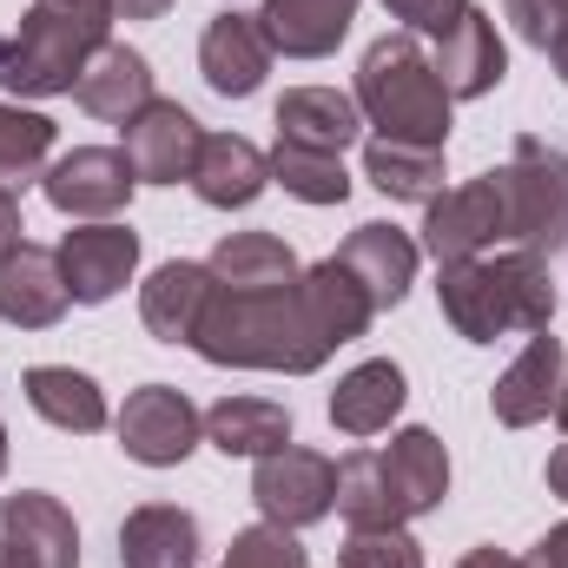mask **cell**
<instances>
[{
  "label": "cell",
  "instance_id": "obj_27",
  "mask_svg": "<svg viewBox=\"0 0 568 568\" xmlns=\"http://www.w3.org/2000/svg\"><path fill=\"white\" fill-rule=\"evenodd\" d=\"M205 272L225 284V291H278V284L304 278L297 252H291L284 239H272V232H225V239L212 245Z\"/></svg>",
  "mask_w": 568,
  "mask_h": 568
},
{
  "label": "cell",
  "instance_id": "obj_10",
  "mask_svg": "<svg viewBox=\"0 0 568 568\" xmlns=\"http://www.w3.org/2000/svg\"><path fill=\"white\" fill-rule=\"evenodd\" d=\"M496 239H509L503 225V185L496 172L456 185V192H436L424 212V252L436 265H456V258H483Z\"/></svg>",
  "mask_w": 568,
  "mask_h": 568
},
{
  "label": "cell",
  "instance_id": "obj_5",
  "mask_svg": "<svg viewBox=\"0 0 568 568\" xmlns=\"http://www.w3.org/2000/svg\"><path fill=\"white\" fill-rule=\"evenodd\" d=\"M503 185V225H509V245L516 252H562L568 245V152H556L549 140L523 133L509 165L496 172Z\"/></svg>",
  "mask_w": 568,
  "mask_h": 568
},
{
  "label": "cell",
  "instance_id": "obj_44",
  "mask_svg": "<svg viewBox=\"0 0 568 568\" xmlns=\"http://www.w3.org/2000/svg\"><path fill=\"white\" fill-rule=\"evenodd\" d=\"M556 424H562V436H568V371H562V397H556Z\"/></svg>",
  "mask_w": 568,
  "mask_h": 568
},
{
  "label": "cell",
  "instance_id": "obj_41",
  "mask_svg": "<svg viewBox=\"0 0 568 568\" xmlns=\"http://www.w3.org/2000/svg\"><path fill=\"white\" fill-rule=\"evenodd\" d=\"M456 568H523V556H503V549H469Z\"/></svg>",
  "mask_w": 568,
  "mask_h": 568
},
{
  "label": "cell",
  "instance_id": "obj_36",
  "mask_svg": "<svg viewBox=\"0 0 568 568\" xmlns=\"http://www.w3.org/2000/svg\"><path fill=\"white\" fill-rule=\"evenodd\" d=\"M503 13L516 20V33H523L529 47H549V40L568 27V13L556 7V0H503Z\"/></svg>",
  "mask_w": 568,
  "mask_h": 568
},
{
  "label": "cell",
  "instance_id": "obj_26",
  "mask_svg": "<svg viewBox=\"0 0 568 568\" xmlns=\"http://www.w3.org/2000/svg\"><path fill=\"white\" fill-rule=\"evenodd\" d=\"M404 371L390 364V357H371V364H357L351 377H337V390H331V424L344 429V436H377V429L397 424V410H404Z\"/></svg>",
  "mask_w": 568,
  "mask_h": 568
},
{
  "label": "cell",
  "instance_id": "obj_39",
  "mask_svg": "<svg viewBox=\"0 0 568 568\" xmlns=\"http://www.w3.org/2000/svg\"><path fill=\"white\" fill-rule=\"evenodd\" d=\"M47 7H67V13H80V20H100V27H113V0H47Z\"/></svg>",
  "mask_w": 568,
  "mask_h": 568
},
{
  "label": "cell",
  "instance_id": "obj_21",
  "mask_svg": "<svg viewBox=\"0 0 568 568\" xmlns=\"http://www.w3.org/2000/svg\"><path fill=\"white\" fill-rule=\"evenodd\" d=\"M73 100H80L93 120L126 126L140 106H152V60H145L140 47H126V40H106V47L87 60V73H80Z\"/></svg>",
  "mask_w": 568,
  "mask_h": 568
},
{
  "label": "cell",
  "instance_id": "obj_19",
  "mask_svg": "<svg viewBox=\"0 0 568 568\" xmlns=\"http://www.w3.org/2000/svg\"><path fill=\"white\" fill-rule=\"evenodd\" d=\"M377 463H384L397 523H417L429 509H443V496H449V449L436 443V429H397L390 449H377Z\"/></svg>",
  "mask_w": 568,
  "mask_h": 568
},
{
  "label": "cell",
  "instance_id": "obj_16",
  "mask_svg": "<svg viewBox=\"0 0 568 568\" xmlns=\"http://www.w3.org/2000/svg\"><path fill=\"white\" fill-rule=\"evenodd\" d=\"M73 291H67V272H60V252L47 245H20L0 258V317L13 331H53L67 317Z\"/></svg>",
  "mask_w": 568,
  "mask_h": 568
},
{
  "label": "cell",
  "instance_id": "obj_28",
  "mask_svg": "<svg viewBox=\"0 0 568 568\" xmlns=\"http://www.w3.org/2000/svg\"><path fill=\"white\" fill-rule=\"evenodd\" d=\"M205 443L225 449V456H272L291 443V410L272 404V397H219L205 410Z\"/></svg>",
  "mask_w": 568,
  "mask_h": 568
},
{
  "label": "cell",
  "instance_id": "obj_14",
  "mask_svg": "<svg viewBox=\"0 0 568 568\" xmlns=\"http://www.w3.org/2000/svg\"><path fill=\"white\" fill-rule=\"evenodd\" d=\"M429 67H436V80L449 87V100H483V93H496L503 73H509V47H503V33H496V13L469 7L449 33H436Z\"/></svg>",
  "mask_w": 568,
  "mask_h": 568
},
{
  "label": "cell",
  "instance_id": "obj_25",
  "mask_svg": "<svg viewBox=\"0 0 568 568\" xmlns=\"http://www.w3.org/2000/svg\"><path fill=\"white\" fill-rule=\"evenodd\" d=\"M20 390H27V404H33L40 424L67 429V436L106 429V390H100L87 371H73V364H33V371L20 377Z\"/></svg>",
  "mask_w": 568,
  "mask_h": 568
},
{
  "label": "cell",
  "instance_id": "obj_32",
  "mask_svg": "<svg viewBox=\"0 0 568 568\" xmlns=\"http://www.w3.org/2000/svg\"><path fill=\"white\" fill-rule=\"evenodd\" d=\"M47 152H53V120L0 100V185H7V192H20L27 179H40Z\"/></svg>",
  "mask_w": 568,
  "mask_h": 568
},
{
  "label": "cell",
  "instance_id": "obj_4",
  "mask_svg": "<svg viewBox=\"0 0 568 568\" xmlns=\"http://www.w3.org/2000/svg\"><path fill=\"white\" fill-rule=\"evenodd\" d=\"M106 47V27L100 20H80L67 7H47L33 0L27 20L13 33H0V87L20 93V100H53V93H73L87 60Z\"/></svg>",
  "mask_w": 568,
  "mask_h": 568
},
{
  "label": "cell",
  "instance_id": "obj_46",
  "mask_svg": "<svg viewBox=\"0 0 568 568\" xmlns=\"http://www.w3.org/2000/svg\"><path fill=\"white\" fill-rule=\"evenodd\" d=\"M556 7H562V13H568V0H556Z\"/></svg>",
  "mask_w": 568,
  "mask_h": 568
},
{
  "label": "cell",
  "instance_id": "obj_22",
  "mask_svg": "<svg viewBox=\"0 0 568 568\" xmlns=\"http://www.w3.org/2000/svg\"><path fill=\"white\" fill-rule=\"evenodd\" d=\"M357 20V0H265L258 7V27L272 40V53L284 60H324L337 53V40L351 33Z\"/></svg>",
  "mask_w": 568,
  "mask_h": 568
},
{
  "label": "cell",
  "instance_id": "obj_45",
  "mask_svg": "<svg viewBox=\"0 0 568 568\" xmlns=\"http://www.w3.org/2000/svg\"><path fill=\"white\" fill-rule=\"evenodd\" d=\"M0 476H7V429H0Z\"/></svg>",
  "mask_w": 568,
  "mask_h": 568
},
{
  "label": "cell",
  "instance_id": "obj_3",
  "mask_svg": "<svg viewBox=\"0 0 568 568\" xmlns=\"http://www.w3.org/2000/svg\"><path fill=\"white\" fill-rule=\"evenodd\" d=\"M449 87L436 80L429 53L417 47V33H384L364 47L357 60V113L364 126H377V140L397 145H449Z\"/></svg>",
  "mask_w": 568,
  "mask_h": 568
},
{
  "label": "cell",
  "instance_id": "obj_17",
  "mask_svg": "<svg viewBox=\"0 0 568 568\" xmlns=\"http://www.w3.org/2000/svg\"><path fill=\"white\" fill-rule=\"evenodd\" d=\"M417 258H424V245H417L410 232H397V225H357V232L337 245V265L364 284V297H371L377 311H390V304L410 297Z\"/></svg>",
  "mask_w": 568,
  "mask_h": 568
},
{
  "label": "cell",
  "instance_id": "obj_43",
  "mask_svg": "<svg viewBox=\"0 0 568 568\" xmlns=\"http://www.w3.org/2000/svg\"><path fill=\"white\" fill-rule=\"evenodd\" d=\"M542 53L556 60V73H562V80H568V27H562V33H556V40H549V47H542Z\"/></svg>",
  "mask_w": 568,
  "mask_h": 568
},
{
  "label": "cell",
  "instance_id": "obj_12",
  "mask_svg": "<svg viewBox=\"0 0 568 568\" xmlns=\"http://www.w3.org/2000/svg\"><path fill=\"white\" fill-rule=\"evenodd\" d=\"M199 145H205V126L179 100H152V106H140L126 120V145L120 152L133 159L140 185H179V179H192Z\"/></svg>",
  "mask_w": 568,
  "mask_h": 568
},
{
  "label": "cell",
  "instance_id": "obj_11",
  "mask_svg": "<svg viewBox=\"0 0 568 568\" xmlns=\"http://www.w3.org/2000/svg\"><path fill=\"white\" fill-rule=\"evenodd\" d=\"M60 272H67V291L73 304H106L120 297L133 272H140V232L133 225H73L60 239Z\"/></svg>",
  "mask_w": 568,
  "mask_h": 568
},
{
  "label": "cell",
  "instance_id": "obj_29",
  "mask_svg": "<svg viewBox=\"0 0 568 568\" xmlns=\"http://www.w3.org/2000/svg\"><path fill=\"white\" fill-rule=\"evenodd\" d=\"M364 179L397 199V205H429L443 192V152L429 145H397V140H371L364 145Z\"/></svg>",
  "mask_w": 568,
  "mask_h": 568
},
{
  "label": "cell",
  "instance_id": "obj_6",
  "mask_svg": "<svg viewBox=\"0 0 568 568\" xmlns=\"http://www.w3.org/2000/svg\"><path fill=\"white\" fill-rule=\"evenodd\" d=\"M133 185H140V172H133V159L113 152V145H80V152H67L60 165L40 172L47 205H53L60 219H80V225L120 219V212L133 205Z\"/></svg>",
  "mask_w": 568,
  "mask_h": 568
},
{
  "label": "cell",
  "instance_id": "obj_2",
  "mask_svg": "<svg viewBox=\"0 0 568 568\" xmlns=\"http://www.w3.org/2000/svg\"><path fill=\"white\" fill-rule=\"evenodd\" d=\"M436 297L463 344H496L503 331L536 337L556 324V278H549V258H536V252L436 265Z\"/></svg>",
  "mask_w": 568,
  "mask_h": 568
},
{
  "label": "cell",
  "instance_id": "obj_18",
  "mask_svg": "<svg viewBox=\"0 0 568 568\" xmlns=\"http://www.w3.org/2000/svg\"><path fill=\"white\" fill-rule=\"evenodd\" d=\"M265 185H272V152H258L239 133H205L199 165H192V192L212 212H245V205L265 199Z\"/></svg>",
  "mask_w": 568,
  "mask_h": 568
},
{
  "label": "cell",
  "instance_id": "obj_1",
  "mask_svg": "<svg viewBox=\"0 0 568 568\" xmlns=\"http://www.w3.org/2000/svg\"><path fill=\"white\" fill-rule=\"evenodd\" d=\"M377 317V304L364 297V284L351 278L337 258L311 265L297 284L278 291H212L192 351L219 371H284V377H311L324 371V357L351 337H364Z\"/></svg>",
  "mask_w": 568,
  "mask_h": 568
},
{
  "label": "cell",
  "instance_id": "obj_13",
  "mask_svg": "<svg viewBox=\"0 0 568 568\" xmlns=\"http://www.w3.org/2000/svg\"><path fill=\"white\" fill-rule=\"evenodd\" d=\"M199 73L219 100H252L272 73V40L258 13H212L199 33Z\"/></svg>",
  "mask_w": 568,
  "mask_h": 568
},
{
  "label": "cell",
  "instance_id": "obj_38",
  "mask_svg": "<svg viewBox=\"0 0 568 568\" xmlns=\"http://www.w3.org/2000/svg\"><path fill=\"white\" fill-rule=\"evenodd\" d=\"M20 232H27V225H20V199H13V192H7V185H0V258H7V252H20V245H27V239H20Z\"/></svg>",
  "mask_w": 568,
  "mask_h": 568
},
{
  "label": "cell",
  "instance_id": "obj_23",
  "mask_svg": "<svg viewBox=\"0 0 568 568\" xmlns=\"http://www.w3.org/2000/svg\"><path fill=\"white\" fill-rule=\"evenodd\" d=\"M357 133H364V113H357V100L337 93V87H291L278 100V140L284 145L337 152V159H344V145H357Z\"/></svg>",
  "mask_w": 568,
  "mask_h": 568
},
{
  "label": "cell",
  "instance_id": "obj_42",
  "mask_svg": "<svg viewBox=\"0 0 568 568\" xmlns=\"http://www.w3.org/2000/svg\"><path fill=\"white\" fill-rule=\"evenodd\" d=\"M542 476H549V489H556V496L568 503V443L556 449V456H549V469H542Z\"/></svg>",
  "mask_w": 568,
  "mask_h": 568
},
{
  "label": "cell",
  "instance_id": "obj_15",
  "mask_svg": "<svg viewBox=\"0 0 568 568\" xmlns=\"http://www.w3.org/2000/svg\"><path fill=\"white\" fill-rule=\"evenodd\" d=\"M562 371H568L562 337L536 331V337L523 344V357H516V364L496 377V390H489V410H496V424H503V429H529V424H542V417H556Z\"/></svg>",
  "mask_w": 568,
  "mask_h": 568
},
{
  "label": "cell",
  "instance_id": "obj_37",
  "mask_svg": "<svg viewBox=\"0 0 568 568\" xmlns=\"http://www.w3.org/2000/svg\"><path fill=\"white\" fill-rule=\"evenodd\" d=\"M523 568H568V523H556V529L523 556Z\"/></svg>",
  "mask_w": 568,
  "mask_h": 568
},
{
  "label": "cell",
  "instance_id": "obj_34",
  "mask_svg": "<svg viewBox=\"0 0 568 568\" xmlns=\"http://www.w3.org/2000/svg\"><path fill=\"white\" fill-rule=\"evenodd\" d=\"M337 568H424V549L410 529H351Z\"/></svg>",
  "mask_w": 568,
  "mask_h": 568
},
{
  "label": "cell",
  "instance_id": "obj_31",
  "mask_svg": "<svg viewBox=\"0 0 568 568\" xmlns=\"http://www.w3.org/2000/svg\"><path fill=\"white\" fill-rule=\"evenodd\" d=\"M272 179H278L291 199H304V205H344V199H351V172H344L337 152H304V145L278 140V152H272Z\"/></svg>",
  "mask_w": 568,
  "mask_h": 568
},
{
  "label": "cell",
  "instance_id": "obj_24",
  "mask_svg": "<svg viewBox=\"0 0 568 568\" xmlns=\"http://www.w3.org/2000/svg\"><path fill=\"white\" fill-rule=\"evenodd\" d=\"M120 568H199V523L179 503H140L120 523Z\"/></svg>",
  "mask_w": 568,
  "mask_h": 568
},
{
  "label": "cell",
  "instance_id": "obj_30",
  "mask_svg": "<svg viewBox=\"0 0 568 568\" xmlns=\"http://www.w3.org/2000/svg\"><path fill=\"white\" fill-rule=\"evenodd\" d=\"M337 516H344L351 529H404L377 449H351V456L337 463Z\"/></svg>",
  "mask_w": 568,
  "mask_h": 568
},
{
  "label": "cell",
  "instance_id": "obj_35",
  "mask_svg": "<svg viewBox=\"0 0 568 568\" xmlns=\"http://www.w3.org/2000/svg\"><path fill=\"white\" fill-rule=\"evenodd\" d=\"M384 7L390 20H404V33H449L469 13V0H384Z\"/></svg>",
  "mask_w": 568,
  "mask_h": 568
},
{
  "label": "cell",
  "instance_id": "obj_20",
  "mask_svg": "<svg viewBox=\"0 0 568 568\" xmlns=\"http://www.w3.org/2000/svg\"><path fill=\"white\" fill-rule=\"evenodd\" d=\"M212 291H219V278H212L205 265H192V258L159 265V272L140 284L145 331H152L159 344H192V337H199V317H205V304H212Z\"/></svg>",
  "mask_w": 568,
  "mask_h": 568
},
{
  "label": "cell",
  "instance_id": "obj_9",
  "mask_svg": "<svg viewBox=\"0 0 568 568\" xmlns=\"http://www.w3.org/2000/svg\"><path fill=\"white\" fill-rule=\"evenodd\" d=\"M0 568H80V523L60 496H0Z\"/></svg>",
  "mask_w": 568,
  "mask_h": 568
},
{
  "label": "cell",
  "instance_id": "obj_7",
  "mask_svg": "<svg viewBox=\"0 0 568 568\" xmlns=\"http://www.w3.org/2000/svg\"><path fill=\"white\" fill-rule=\"evenodd\" d=\"M252 503H258V516L278 523V529H311V523H324V516L337 509V463L317 456V449L284 443L272 456H258V469H252Z\"/></svg>",
  "mask_w": 568,
  "mask_h": 568
},
{
  "label": "cell",
  "instance_id": "obj_8",
  "mask_svg": "<svg viewBox=\"0 0 568 568\" xmlns=\"http://www.w3.org/2000/svg\"><path fill=\"white\" fill-rule=\"evenodd\" d=\"M120 449L145 463V469H179L192 449H199V436H205V417L192 410V397L185 390H172V384H140L133 397H126V410H120Z\"/></svg>",
  "mask_w": 568,
  "mask_h": 568
},
{
  "label": "cell",
  "instance_id": "obj_33",
  "mask_svg": "<svg viewBox=\"0 0 568 568\" xmlns=\"http://www.w3.org/2000/svg\"><path fill=\"white\" fill-rule=\"evenodd\" d=\"M219 568H311V556H304L297 529L258 523V529H239V536H232V549H225Z\"/></svg>",
  "mask_w": 568,
  "mask_h": 568
},
{
  "label": "cell",
  "instance_id": "obj_40",
  "mask_svg": "<svg viewBox=\"0 0 568 568\" xmlns=\"http://www.w3.org/2000/svg\"><path fill=\"white\" fill-rule=\"evenodd\" d=\"M172 0H113V20H159Z\"/></svg>",
  "mask_w": 568,
  "mask_h": 568
}]
</instances>
